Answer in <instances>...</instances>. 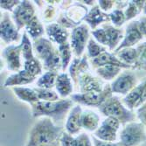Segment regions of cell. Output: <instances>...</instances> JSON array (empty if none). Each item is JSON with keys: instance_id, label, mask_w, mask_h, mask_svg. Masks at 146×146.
<instances>
[{"instance_id": "obj_38", "label": "cell", "mask_w": 146, "mask_h": 146, "mask_svg": "<svg viewBox=\"0 0 146 146\" xmlns=\"http://www.w3.org/2000/svg\"><path fill=\"white\" fill-rule=\"evenodd\" d=\"M47 6L43 11V19L45 22H52L56 17V7L55 5H58L60 1H46Z\"/></svg>"}, {"instance_id": "obj_27", "label": "cell", "mask_w": 146, "mask_h": 146, "mask_svg": "<svg viewBox=\"0 0 146 146\" xmlns=\"http://www.w3.org/2000/svg\"><path fill=\"white\" fill-rule=\"evenodd\" d=\"M122 68L115 65H106L96 69L98 76L105 81H112L122 72Z\"/></svg>"}, {"instance_id": "obj_4", "label": "cell", "mask_w": 146, "mask_h": 146, "mask_svg": "<svg viewBox=\"0 0 146 146\" xmlns=\"http://www.w3.org/2000/svg\"><path fill=\"white\" fill-rule=\"evenodd\" d=\"M119 142L122 146H139L146 142V128L140 122H131L123 126Z\"/></svg>"}, {"instance_id": "obj_17", "label": "cell", "mask_w": 146, "mask_h": 146, "mask_svg": "<svg viewBox=\"0 0 146 146\" xmlns=\"http://www.w3.org/2000/svg\"><path fill=\"white\" fill-rule=\"evenodd\" d=\"M46 33L52 43H56L58 46L68 42L69 33L68 29L58 23H50L46 26Z\"/></svg>"}, {"instance_id": "obj_7", "label": "cell", "mask_w": 146, "mask_h": 146, "mask_svg": "<svg viewBox=\"0 0 146 146\" xmlns=\"http://www.w3.org/2000/svg\"><path fill=\"white\" fill-rule=\"evenodd\" d=\"M35 16L36 11L33 4L27 0H24L12 11L11 19L18 29L21 30L23 27H25V25Z\"/></svg>"}, {"instance_id": "obj_12", "label": "cell", "mask_w": 146, "mask_h": 146, "mask_svg": "<svg viewBox=\"0 0 146 146\" xmlns=\"http://www.w3.org/2000/svg\"><path fill=\"white\" fill-rule=\"evenodd\" d=\"M2 56L6 62L7 68L12 72H19L22 68V44L9 45L4 48Z\"/></svg>"}, {"instance_id": "obj_21", "label": "cell", "mask_w": 146, "mask_h": 146, "mask_svg": "<svg viewBox=\"0 0 146 146\" xmlns=\"http://www.w3.org/2000/svg\"><path fill=\"white\" fill-rule=\"evenodd\" d=\"M37 77L32 75L25 70H20L15 74L10 75L4 83L5 87H18V86H23L27 85L30 83H33Z\"/></svg>"}, {"instance_id": "obj_13", "label": "cell", "mask_w": 146, "mask_h": 146, "mask_svg": "<svg viewBox=\"0 0 146 146\" xmlns=\"http://www.w3.org/2000/svg\"><path fill=\"white\" fill-rule=\"evenodd\" d=\"M78 84L81 93L102 92L104 89V83L100 78L93 76L89 72L80 75Z\"/></svg>"}, {"instance_id": "obj_24", "label": "cell", "mask_w": 146, "mask_h": 146, "mask_svg": "<svg viewBox=\"0 0 146 146\" xmlns=\"http://www.w3.org/2000/svg\"><path fill=\"white\" fill-rule=\"evenodd\" d=\"M100 116L98 114L90 110L82 111V129L89 132H95L100 127Z\"/></svg>"}, {"instance_id": "obj_16", "label": "cell", "mask_w": 146, "mask_h": 146, "mask_svg": "<svg viewBox=\"0 0 146 146\" xmlns=\"http://www.w3.org/2000/svg\"><path fill=\"white\" fill-rule=\"evenodd\" d=\"M84 21L87 23L88 27H90L93 31L97 29V26L102 23L110 22V13H106L101 10L98 5L93 6L89 11L87 16L84 19Z\"/></svg>"}, {"instance_id": "obj_44", "label": "cell", "mask_w": 146, "mask_h": 146, "mask_svg": "<svg viewBox=\"0 0 146 146\" xmlns=\"http://www.w3.org/2000/svg\"><path fill=\"white\" fill-rule=\"evenodd\" d=\"M92 140L94 146H122L120 142H105L98 139L95 136L92 137Z\"/></svg>"}, {"instance_id": "obj_9", "label": "cell", "mask_w": 146, "mask_h": 146, "mask_svg": "<svg viewBox=\"0 0 146 146\" xmlns=\"http://www.w3.org/2000/svg\"><path fill=\"white\" fill-rule=\"evenodd\" d=\"M137 79L135 74L127 69L119 74L110 86L113 93L126 96L137 86Z\"/></svg>"}, {"instance_id": "obj_33", "label": "cell", "mask_w": 146, "mask_h": 146, "mask_svg": "<svg viewBox=\"0 0 146 146\" xmlns=\"http://www.w3.org/2000/svg\"><path fill=\"white\" fill-rule=\"evenodd\" d=\"M87 49H88V55L92 60L96 59V57L103 54V52H107V48L104 46L99 44L96 39L93 38H89L88 46H87Z\"/></svg>"}, {"instance_id": "obj_14", "label": "cell", "mask_w": 146, "mask_h": 146, "mask_svg": "<svg viewBox=\"0 0 146 146\" xmlns=\"http://www.w3.org/2000/svg\"><path fill=\"white\" fill-rule=\"evenodd\" d=\"M82 111L83 110L82 107L78 104V105L74 106L68 115L65 129H66V131L72 136H74V135L78 136L82 129Z\"/></svg>"}, {"instance_id": "obj_45", "label": "cell", "mask_w": 146, "mask_h": 146, "mask_svg": "<svg viewBox=\"0 0 146 146\" xmlns=\"http://www.w3.org/2000/svg\"><path fill=\"white\" fill-rule=\"evenodd\" d=\"M137 117L140 121V123H143L146 128V102L143 103L140 108L137 109Z\"/></svg>"}, {"instance_id": "obj_18", "label": "cell", "mask_w": 146, "mask_h": 146, "mask_svg": "<svg viewBox=\"0 0 146 146\" xmlns=\"http://www.w3.org/2000/svg\"><path fill=\"white\" fill-rule=\"evenodd\" d=\"M102 27L105 30L106 33L107 47L111 51H115L123 41L124 37V31L120 28H116L114 25H111L108 23L102 25Z\"/></svg>"}, {"instance_id": "obj_28", "label": "cell", "mask_w": 146, "mask_h": 146, "mask_svg": "<svg viewBox=\"0 0 146 146\" xmlns=\"http://www.w3.org/2000/svg\"><path fill=\"white\" fill-rule=\"evenodd\" d=\"M145 1L144 0H132L129 1L127 7L124 9V14L126 21H132L137 15H139L143 10Z\"/></svg>"}, {"instance_id": "obj_49", "label": "cell", "mask_w": 146, "mask_h": 146, "mask_svg": "<svg viewBox=\"0 0 146 146\" xmlns=\"http://www.w3.org/2000/svg\"><path fill=\"white\" fill-rule=\"evenodd\" d=\"M143 14L146 16V1H145V4H144V6H143Z\"/></svg>"}, {"instance_id": "obj_3", "label": "cell", "mask_w": 146, "mask_h": 146, "mask_svg": "<svg viewBox=\"0 0 146 146\" xmlns=\"http://www.w3.org/2000/svg\"><path fill=\"white\" fill-rule=\"evenodd\" d=\"M98 109L103 115L115 118L123 125L134 122L137 118V115L133 111L129 110L120 99L114 96L106 100Z\"/></svg>"}, {"instance_id": "obj_1", "label": "cell", "mask_w": 146, "mask_h": 146, "mask_svg": "<svg viewBox=\"0 0 146 146\" xmlns=\"http://www.w3.org/2000/svg\"><path fill=\"white\" fill-rule=\"evenodd\" d=\"M64 129L50 118L41 117L32 127L25 146H43L60 140Z\"/></svg>"}, {"instance_id": "obj_47", "label": "cell", "mask_w": 146, "mask_h": 146, "mask_svg": "<svg viewBox=\"0 0 146 146\" xmlns=\"http://www.w3.org/2000/svg\"><path fill=\"white\" fill-rule=\"evenodd\" d=\"M82 4H83V5H91L92 7L93 6H95L96 5H95V1H88V0H87V1H80Z\"/></svg>"}, {"instance_id": "obj_15", "label": "cell", "mask_w": 146, "mask_h": 146, "mask_svg": "<svg viewBox=\"0 0 146 146\" xmlns=\"http://www.w3.org/2000/svg\"><path fill=\"white\" fill-rule=\"evenodd\" d=\"M33 46L35 56L43 62L48 58H50L57 49L56 47H54V44L49 38L44 37H41L34 40Z\"/></svg>"}, {"instance_id": "obj_48", "label": "cell", "mask_w": 146, "mask_h": 146, "mask_svg": "<svg viewBox=\"0 0 146 146\" xmlns=\"http://www.w3.org/2000/svg\"><path fill=\"white\" fill-rule=\"evenodd\" d=\"M43 146H60V140H58V141H55V142L50 143L48 144L43 145Z\"/></svg>"}, {"instance_id": "obj_42", "label": "cell", "mask_w": 146, "mask_h": 146, "mask_svg": "<svg viewBox=\"0 0 146 146\" xmlns=\"http://www.w3.org/2000/svg\"><path fill=\"white\" fill-rule=\"evenodd\" d=\"M60 146H75V137L67 131H64L60 138Z\"/></svg>"}, {"instance_id": "obj_19", "label": "cell", "mask_w": 146, "mask_h": 146, "mask_svg": "<svg viewBox=\"0 0 146 146\" xmlns=\"http://www.w3.org/2000/svg\"><path fill=\"white\" fill-rule=\"evenodd\" d=\"M89 71V64L88 60V56L83 55L82 57H75L73 59L71 64L69 65V76L71 77L73 82L78 85L79 77L81 74Z\"/></svg>"}, {"instance_id": "obj_39", "label": "cell", "mask_w": 146, "mask_h": 146, "mask_svg": "<svg viewBox=\"0 0 146 146\" xmlns=\"http://www.w3.org/2000/svg\"><path fill=\"white\" fill-rule=\"evenodd\" d=\"M91 33H92L93 37H94V38L99 44L107 46V38H106V33L102 27L97 28L94 31H92Z\"/></svg>"}, {"instance_id": "obj_35", "label": "cell", "mask_w": 146, "mask_h": 146, "mask_svg": "<svg viewBox=\"0 0 146 146\" xmlns=\"http://www.w3.org/2000/svg\"><path fill=\"white\" fill-rule=\"evenodd\" d=\"M34 90L36 91L38 97L39 101L44 102H54L60 100V96L58 93H56L52 89H47V88H34Z\"/></svg>"}, {"instance_id": "obj_25", "label": "cell", "mask_w": 146, "mask_h": 146, "mask_svg": "<svg viewBox=\"0 0 146 146\" xmlns=\"http://www.w3.org/2000/svg\"><path fill=\"white\" fill-rule=\"evenodd\" d=\"M14 94L23 102H25L29 104H33L39 101L38 95L34 88H25V87H14L12 88Z\"/></svg>"}, {"instance_id": "obj_2", "label": "cell", "mask_w": 146, "mask_h": 146, "mask_svg": "<svg viewBox=\"0 0 146 146\" xmlns=\"http://www.w3.org/2000/svg\"><path fill=\"white\" fill-rule=\"evenodd\" d=\"M74 102L71 98L60 99L54 102L38 101L32 104V115L35 118L47 117L55 123L61 122L73 109Z\"/></svg>"}, {"instance_id": "obj_8", "label": "cell", "mask_w": 146, "mask_h": 146, "mask_svg": "<svg viewBox=\"0 0 146 146\" xmlns=\"http://www.w3.org/2000/svg\"><path fill=\"white\" fill-rule=\"evenodd\" d=\"M121 123L113 117H106L100 127L94 132L95 137L105 142H115Z\"/></svg>"}, {"instance_id": "obj_32", "label": "cell", "mask_w": 146, "mask_h": 146, "mask_svg": "<svg viewBox=\"0 0 146 146\" xmlns=\"http://www.w3.org/2000/svg\"><path fill=\"white\" fill-rule=\"evenodd\" d=\"M21 44H22V57L24 59V61H28L37 58L34 54L33 44L26 32H24L22 35Z\"/></svg>"}, {"instance_id": "obj_41", "label": "cell", "mask_w": 146, "mask_h": 146, "mask_svg": "<svg viewBox=\"0 0 146 146\" xmlns=\"http://www.w3.org/2000/svg\"><path fill=\"white\" fill-rule=\"evenodd\" d=\"M19 0H1L0 1V7L3 10L9 11L12 12L14 9L20 4Z\"/></svg>"}, {"instance_id": "obj_40", "label": "cell", "mask_w": 146, "mask_h": 146, "mask_svg": "<svg viewBox=\"0 0 146 146\" xmlns=\"http://www.w3.org/2000/svg\"><path fill=\"white\" fill-rule=\"evenodd\" d=\"M75 146H94L87 133H81L75 137Z\"/></svg>"}, {"instance_id": "obj_10", "label": "cell", "mask_w": 146, "mask_h": 146, "mask_svg": "<svg viewBox=\"0 0 146 146\" xmlns=\"http://www.w3.org/2000/svg\"><path fill=\"white\" fill-rule=\"evenodd\" d=\"M0 37L5 44L19 42L20 39L19 30L13 22L9 13H4L0 22Z\"/></svg>"}, {"instance_id": "obj_37", "label": "cell", "mask_w": 146, "mask_h": 146, "mask_svg": "<svg viewBox=\"0 0 146 146\" xmlns=\"http://www.w3.org/2000/svg\"><path fill=\"white\" fill-rule=\"evenodd\" d=\"M110 22L116 28H120L121 26L126 22V18L124 14V10L115 9L110 13Z\"/></svg>"}, {"instance_id": "obj_5", "label": "cell", "mask_w": 146, "mask_h": 146, "mask_svg": "<svg viewBox=\"0 0 146 146\" xmlns=\"http://www.w3.org/2000/svg\"><path fill=\"white\" fill-rule=\"evenodd\" d=\"M113 96L110 84L105 85L104 89L102 92H90V93H78L73 94L70 98L74 102L78 103L79 105L88 106V107H97L105 102L110 97Z\"/></svg>"}, {"instance_id": "obj_30", "label": "cell", "mask_w": 146, "mask_h": 146, "mask_svg": "<svg viewBox=\"0 0 146 146\" xmlns=\"http://www.w3.org/2000/svg\"><path fill=\"white\" fill-rule=\"evenodd\" d=\"M115 55L123 63L128 66H130L132 68L134 66V64L136 63L137 57V48L129 47V48L122 49Z\"/></svg>"}, {"instance_id": "obj_26", "label": "cell", "mask_w": 146, "mask_h": 146, "mask_svg": "<svg viewBox=\"0 0 146 146\" xmlns=\"http://www.w3.org/2000/svg\"><path fill=\"white\" fill-rule=\"evenodd\" d=\"M25 28L26 33L28 34L29 37H31L32 39H33V41L39 38H41L46 31L44 29V26L41 21L39 20V19L37 16H35L27 25H26Z\"/></svg>"}, {"instance_id": "obj_22", "label": "cell", "mask_w": 146, "mask_h": 146, "mask_svg": "<svg viewBox=\"0 0 146 146\" xmlns=\"http://www.w3.org/2000/svg\"><path fill=\"white\" fill-rule=\"evenodd\" d=\"M72 79L67 73H61L59 74L57 80H56V84L55 88L58 92L59 96L65 99L69 96H72L73 93V83H72Z\"/></svg>"}, {"instance_id": "obj_46", "label": "cell", "mask_w": 146, "mask_h": 146, "mask_svg": "<svg viewBox=\"0 0 146 146\" xmlns=\"http://www.w3.org/2000/svg\"><path fill=\"white\" fill-rule=\"evenodd\" d=\"M138 26L143 38H146V16H142L138 20Z\"/></svg>"}, {"instance_id": "obj_11", "label": "cell", "mask_w": 146, "mask_h": 146, "mask_svg": "<svg viewBox=\"0 0 146 146\" xmlns=\"http://www.w3.org/2000/svg\"><path fill=\"white\" fill-rule=\"evenodd\" d=\"M143 36L141 33L138 26V20H132L130 21L125 28L124 31V37L121 44L114 51V54H117L119 51L124 48L133 47L135 45L138 44Z\"/></svg>"}, {"instance_id": "obj_6", "label": "cell", "mask_w": 146, "mask_h": 146, "mask_svg": "<svg viewBox=\"0 0 146 146\" xmlns=\"http://www.w3.org/2000/svg\"><path fill=\"white\" fill-rule=\"evenodd\" d=\"M89 27L87 24H81L72 30L70 45L75 57H82L86 46L89 40Z\"/></svg>"}, {"instance_id": "obj_31", "label": "cell", "mask_w": 146, "mask_h": 146, "mask_svg": "<svg viewBox=\"0 0 146 146\" xmlns=\"http://www.w3.org/2000/svg\"><path fill=\"white\" fill-rule=\"evenodd\" d=\"M58 51L60 56L61 60V66L62 69L61 71L65 73L66 69L68 68V66L70 65V61L72 60V47L70 45V42H66L64 44H61L58 46Z\"/></svg>"}, {"instance_id": "obj_23", "label": "cell", "mask_w": 146, "mask_h": 146, "mask_svg": "<svg viewBox=\"0 0 146 146\" xmlns=\"http://www.w3.org/2000/svg\"><path fill=\"white\" fill-rule=\"evenodd\" d=\"M64 13L73 23H74L78 26L81 25V22L82 20H84L85 17L88 13V10L87 6H85V5L80 2L73 4L68 10H66Z\"/></svg>"}, {"instance_id": "obj_36", "label": "cell", "mask_w": 146, "mask_h": 146, "mask_svg": "<svg viewBox=\"0 0 146 146\" xmlns=\"http://www.w3.org/2000/svg\"><path fill=\"white\" fill-rule=\"evenodd\" d=\"M42 68L43 65L40 63L38 58H35L28 61H24V70H25L26 72H28L29 74L35 77L41 74Z\"/></svg>"}, {"instance_id": "obj_29", "label": "cell", "mask_w": 146, "mask_h": 146, "mask_svg": "<svg viewBox=\"0 0 146 146\" xmlns=\"http://www.w3.org/2000/svg\"><path fill=\"white\" fill-rule=\"evenodd\" d=\"M58 75H59L58 72L46 71L38 79L36 86L41 88L52 89V88L55 87Z\"/></svg>"}, {"instance_id": "obj_34", "label": "cell", "mask_w": 146, "mask_h": 146, "mask_svg": "<svg viewBox=\"0 0 146 146\" xmlns=\"http://www.w3.org/2000/svg\"><path fill=\"white\" fill-rule=\"evenodd\" d=\"M136 48L137 52V57L136 63L132 67V69L146 70V42L140 44Z\"/></svg>"}, {"instance_id": "obj_20", "label": "cell", "mask_w": 146, "mask_h": 146, "mask_svg": "<svg viewBox=\"0 0 146 146\" xmlns=\"http://www.w3.org/2000/svg\"><path fill=\"white\" fill-rule=\"evenodd\" d=\"M92 65H93V68L96 69H97L100 67H102V66H106V65L118 66V67H120L123 69H126V70L132 68L130 66H128V65L123 63L114 54H111V52H105L101 55H99L98 57H96V59H93Z\"/></svg>"}, {"instance_id": "obj_43", "label": "cell", "mask_w": 146, "mask_h": 146, "mask_svg": "<svg viewBox=\"0 0 146 146\" xmlns=\"http://www.w3.org/2000/svg\"><path fill=\"white\" fill-rule=\"evenodd\" d=\"M98 5L102 11L107 13L115 5V1H113V0H99Z\"/></svg>"}]
</instances>
